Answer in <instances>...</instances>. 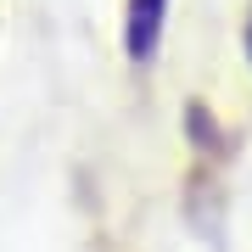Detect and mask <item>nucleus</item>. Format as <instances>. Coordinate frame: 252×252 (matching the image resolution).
Masks as SVG:
<instances>
[{
  "instance_id": "nucleus-1",
  "label": "nucleus",
  "mask_w": 252,
  "mask_h": 252,
  "mask_svg": "<svg viewBox=\"0 0 252 252\" xmlns=\"http://www.w3.org/2000/svg\"><path fill=\"white\" fill-rule=\"evenodd\" d=\"M162 17H168V0H129V17H124V45L135 62H152L157 39H162Z\"/></svg>"
},
{
  "instance_id": "nucleus-2",
  "label": "nucleus",
  "mask_w": 252,
  "mask_h": 252,
  "mask_svg": "<svg viewBox=\"0 0 252 252\" xmlns=\"http://www.w3.org/2000/svg\"><path fill=\"white\" fill-rule=\"evenodd\" d=\"M247 62H252V11H247Z\"/></svg>"
}]
</instances>
